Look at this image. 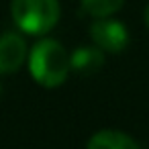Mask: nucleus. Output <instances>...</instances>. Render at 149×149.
Listing matches in <instances>:
<instances>
[{
    "label": "nucleus",
    "mask_w": 149,
    "mask_h": 149,
    "mask_svg": "<svg viewBox=\"0 0 149 149\" xmlns=\"http://www.w3.org/2000/svg\"><path fill=\"white\" fill-rule=\"evenodd\" d=\"M29 70H31V76L35 78V82L41 84L43 88H57L68 80V76L72 72L70 53L65 51V47L59 41L41 39L31 49Z\"/></svg>",
    "instance_id": "f257e3e1"
},
{
    "label": "nucleus",
    "mask_w": 149,
    "mask_h": 149,
    "mask_svg": "<svg viewBox=\"0 0 149 149\" xmlns=\"http://www.w3.org/2000/svg\"><path fill=\"white\" fill-rule=\"evenodd\" d=\"M10 13L21 31L45 35L57 25L61 8L57 0H13Z\"/></svg>",
    "instance_id": "f03ea898"
},
{
    "label": "nucleus",
    "mask_w": 149,
    "mask_h": 149,
    "mask_svg": "<svg viewBox=\"0 0 149 149\" xmlns=\"http://www.w3.org/2000/svg\"><path fill=\"white\" fill-rule=\"evenodd\" d=\"M90 37L96 47L108 53H120L129 45V31L120 21H114L110 17L96 19L90 25Z\"/></svg>",
    "instance_id": "7ed1b4c3"
},
{
    "label": "nucleus",
    "mask_w": 149,
    "mask_h": 149,
    "mask_svg": "<svg viewBox=\"0 0 149 149\" xmlns=\"http://www.w3.org/2000/svg\"><path fill=\"white\" fill-rule=\"evenodd\" d=\"M27 59V43L17 33L0 37V74H15Z\"/></svg>",
    "instance_id": "20e7f679"
},
{
    "label": "nucleus",
    "mask_w": 149,
    "mask_h": 149,
    "mask_svg": "<svg viewBox=\"0 0 149 149\" xmlns=\"http://www.w3.org/2000/svg\"><path fill=\"white\" fill-rule=\"evenodd\" d=\"M72 72L80 76H92L104 65V51L100 47H78L70 55Z\"/></svg>",
    "instance_id": "39448f33"
},
{
    "label": "nucleus",
    "mask_w": 149,
    "mask_h": 149,
    "mask_svg": "<svg viewBox=\"0 0 149 149\" xmlns=\"http://www.w3.org/2000/svg\"><path fill=\"white\" fill-rule=\"evenodd\" d=\"M86 149H139V143L123 131L104 129L88 139Z\"/></svg>",
    "instance_id": "423d86ee"
},
{
    "label": "nucleus",
    "mask_w": 149,
    "mask_h": 149,
    "mask_svg": "<svg viewBox=\"0 0 149 149\" xmlns=\"http://www.w3.org/2000/svg\"><path fill=\"white\" fill-rule=\"evenodd\" d=\"M123 2L125 0H82V8L94 19H102L114 15L123 6Z\"/></svg>",
    "instance_id": "0eeeda50"
},
{
    "label": "nucleus",
    "mask_w": 149,
    "mask_h": 149,
    "mask_svg": "<svg viewBox=\"0 0 149 149\" xmlns=\"http://www.w3.org/2000/svg\"><path fill=\"white\" fill-rule=\"evenodd\" d=\"M145 25L149 27V4H147V8H145Z\"/></svg>",
    "instance_id": "6e6552de"
}]
</instances>
